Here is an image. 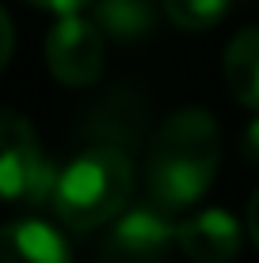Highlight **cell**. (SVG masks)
<instances>
[{
	"mask_svg": "<svg viewBox=\"0 0 259 263\" xmlns=\"http://www.w3.org/2000/svg\"><path fill=\"white\" fill-rule=\"evenodd\" d=\"M221 164V130L210 111L183 107L160 122L145 160V195L160 214H180L210 191Z\"/></svg>",
	"mask_w": 259,
	"mask_h": 263,
	"instance_id": "6da1fadb",
	"label": "cell"
},
{
	"mask_svg": "<svg viewBox=\"0 0 259 263\" xmlns=\"http://www.w3.org/2000/svg\"><path fill=\"white\" fill-rule=\"evenodd\" d=\"M133 195V164L114 145H92L80 149L61 172H53L50 206L61 225L76 233L99 229L114 221L130 206Z\"/></svg>",
	"mask_w": 259,
	"mask_h": 263,
	"instance_id": "7a4b0ae2",
	"label": "cell"
},
{
	"mask_svg": "<svg viewBox=\"0 0 259 263\" xmlns=\"http://www.w3.org/2000/svg\"><path fill=\"white\" fill-rule=\"evenodd\" d=\"M53 168L42 157L34 126L19 111H0V202L31 206L50 195Z\"/></svg>",
	"mask_w": 259,
	"mask_h": 263,
	"instance_id": "3957f363",
	"label": "cell"
},
{
	"mask_svg": "<svg viewBox=\"0 0 259 263\" xmlns=\"http://www.w3.org/2000/svg\"><path fill=\"white\" fill-rule=\"evenodd\" d=\"M46 65L69 88H84L103 69V34L92 20L61 15L46 34Z\"/></svg>",
	"mask_w": 259,
	"mask_h": 263,
	"instance_id": "277c9868",
	"label": "cell"
},
{
	"mask_svg": "<svg viewBox=\"0 0 259 263\" xmlns=\"http://www.w3.org/2000/svg\"><path fill=\"white\" fill-rule=\"evenodd\" d=\"M175 244V225L153 206H137L114 225L95 263H164Z\"/></svg>",
	"mask_w": 259,
	"mask_h": 263,
	"instance_id": "5b68a950",
	"label": "cell"
},
{
	"mask_svg": "<svg viewBox=\"0 0 259 263\" xmlns=\"http://www.w3.org/2000/svg\"><path fill=\"white\" fill-rule=\"evenodd\" d=\"M175 244L194 263H229L240 252V225L229 210H202L175 225Z\"/></svg>",
	"mask_w": 259,
	"mask_h": 263,
	"instance_id": "8992f818",
	"label": "cell"
},
{
	"mask_svg": "<svg viewBox=\"0 0 259 263\" xmlns=\"http://www.w3.org/2000/svg\"><path fill=\"white\" fill-rule=\"evenodd\" d=\"M0 263H73L69 244L46 221L0 225Z\"/></svg>",
	"mask_w": 259,
	"mask_h": 263,
	"instance_id": "52a82bcc",
	"label": "cell"
},
{
	"mask_svg": "<svg viewBox=\"0 0 259 263\" xmlns=\"http://www.w3.org/2000/svg\"><path fill=\"white\" fill-rule=\"evenodd\" d=\"M221 77L236 103L259 111V27H244L221 58Z\"/></svg>",
	"mask_w": 259,
	"mask_h": 263,
	"instance_id": "ba28073f",
	"label": "cell"
},
{
	"mask_svg": "<svg viewBox=\"0 0 259 263\" xmlns=\"http://www.w3.org/2000/svg\"><path fill=\"white\" fill-rule=\"evenodd\" d=\"M95 8V27L99 34L111 39H145L156 23V4L153 0H92Z\"/></svg>",
	"mask_w": 259,
	"mask_h": 263,
	"instance_id": "9c48e42d",
	"label": "cell"
},
{
	"mask_svg": "<svg viewBox=\"0 0 259 263\" xmlns=\"http://www.w3.org/2000/svg\"><path fill=\"white\" fill-rule=\"evenodd\" d=\"M164 15L183 31H210L225 20L229 0H160Z\"/></svg>",
	"mask_w": 259,
	"mask_h": 263,
	"instance_id": "30bf717a",
	"label": "cell"
},
{
	"mask_svg": "<svg viewBox=\"0 0 259 263\" xmlns=\"http://www.w3.org/2000/svg\"><path fill=\"white\" fill-rule=\"evenodd\" d=\"M34 8H46V12H57V15H76L80 8H88L92 0H27Z\"/></svg>",
	"mask_w": 259,
	"mask_h": 263,
	"instance_id": "8fae6325",
	"label": "cell"
},
{
	"mask_svg": "<svg viewBox=\"0 0 259 263\" xmlns=\"http://www.w3.org/2000/svg\"><path fill=\"white\" fill-rule=\"evenodd\" d=\"M12 46H15V31H12V20H8V12L0 8V69L8 65V58H12Z\"/></svg>",
	"mask_w": 259,
	"mask_h": 263,
	"instance_id": "7c38bea8",
	"label": "cell"
},
{
	"mask_svg": "<svg viewBox=\"0 0 259 263\" xmlns=\"http://www.w3.org/2000/svg\"><path fill=\"white\" fill-rule=\"evenodd\" d=\"M244 160L259 164V119H252V126L244 130Z\"/></svg>",
	"mask_w": 259,
	"mask_h": 263,
	"instance_id": "4fadbf2b",
	"label": "cell"
},
{
	"mask_svg": "<svg viewBox=\"0 0 259 263\" xmlns=\"http://www.w3.org/2000/svg\"><path fill=\"white\" fill-rule=\"evenodd\" d=\"M248 233H252V240H255V248H259V187H255L252 202H248Z\"/></svg>",
	"mask_w": 259,
	"mask_h": 263,
	"instance_id": "5bb4252c",
	"label": "cell"
}]
</instances>
